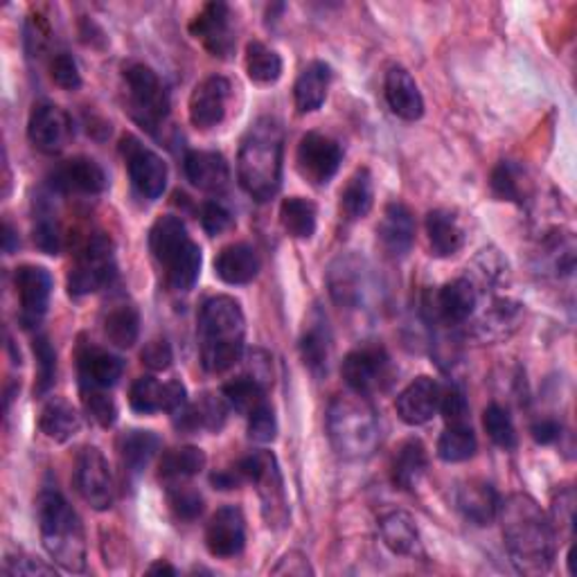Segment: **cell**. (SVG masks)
Returning <instances> with one entry per match:
<instances>
[{
    "instance_id": "7a4b0ae2",
    "label": "cell",
    "mask_w": 577,
    "mask_h": 577,
    "mask_svg": "<svg viewBox=\"0 0 577 577\" xmlns=\"http://www.w3.org/2000/svg\"><path fill=\"white\" fill-rule=\"evenodd\" d=\"M284 129L275 118H258L242 138L237 178L242 190L256 201L273 199L282 186Z\"/></svg>"
},
{
    "instance_id": "ba28073f",
    "label": "cell",
    "mask_w": 577,
    "mask_h": 577,
    "mask_svg": "<svg viewBox=\"0 0 577 577\" xmlns=\"http://www.w3.org/2000/svg\"><path fill=\"white\" fill-rule=\"evenodd\" d=\"M235 467L244 483H252L258 487L264 521L271 528H284L288 521V505L275 456L271 451H256L239 458Z\"/></svg>"
},
{
    "instance_id": "5bb4252c",
    "label": "cell",
    "mask_w": 577,
    "mask_h": 577,
    "mask_svg": "<svg viewBox=\"0 0 577 577\" xmlns=\"http://www.w3.org/2000/svg\"><path fill=\"white\" fill-rule=\"evenodd\" d=\"M14 286L21 307L23 328H36L44 320L52 298V275L48 269L23 264L14 271Z\"/></svg>"
},
{
    "instance_id": "9a60e30c",
    "label": "cell",
    "mask_w": 577,
    "mask_h": 577,
    "mask_svg": "<svg viewBox=\"0 0 577 577\" xmlns=\"http://www.w3.org/2000/svg\"><path fill=\"white\" fill-rule=\"evenodd\" d=\"M27 138L34 150L55 156L66 150L72 138V120L61 106L50 102L34 104L27 120Z\"/></svg>"
},
{
    "instance_id": "e0dca14e",
    "label": "cell",
    "mask_w": 577,
    "mask_h": 577,
    "mask_svg": "<svg viewBox=\"0 0 577 577\" xmlns=\"http://www.w3.org/2000/svg\"><path fill=\"white\" fill-rule=\"evenodd\" d=\"M48 186L57 195L95 197L106 190L108 180H106V172L97 161L89 156H75L55 167V172L48 178Z\"/></svg>"
},
{
    "instance_id": "f1b7e54d",
    "label": "cell",
    "mask_w": 577,
    "mask_h": 577,
    "mask_svg": "<svg viewBox=\"0 0 577 577\" xmlns=\"http://www.w3.org/2000/svg\"><path fill=\"white\" fill-rule=\"evenodd\" d=\"M458 510L467 521H472L476 526H490L498 517V505L501 498L496 490L487 481H467L456 496Z\"/></svg>"
},
{
    "instance_id": "ee69618b",
    "label": "cell",
    "mask_w": 577,
    "mask_h": 577,
    "mask_svg": "<svg viewBox=\"0 0 577 577\" xmlns=\"http://www.w3.org/2000/svg\"><path fill=\"white\" fill-rule=\"evenodd\" d=\"M479 451L476 433L469 424H449L438 440V458L445 462H464Z\"/></svg>"
},
{
    "instance_id": "03108f58",
    "label": "cell",
    "mask_w": 577,
    "mask_h": 577,
    "mask_svg": "<svg viewBox=\"0 0 577 577\" xmlns=\"http://www.w3.org/2000/svg\"><path fill=\"white\" fill-rule=\"evenodd\" d=\"M3 248H5V252H12L14 248H19V237H16V233H14V228H12V224H10V222H5Z\"/></svg>"
},
{
    "instance_id": "4316f807",
    "label": "cell",
    "mask_w": 577,
    "mask_h": 577,
    "mask_svg": "<svg viewBox=\"0 0 577 577\" xmlns=\"http://www.w3.org/2000/svg\"><path fill=\"white\" fill-rule=\"evenodd\" d=\"M184 169L190 184L203 192L220 195L231 186V167L216 152L192 150L184 158Z\"/></svg>"
},
{
    "instance_id": "2e32d148",
    "label": "cell",
    "mask_w": 577,
    "mask_h": 577,
    "mask_svg": "<svg viewBox=\"0 0 577 577\" xmlns=\"http://www.w3.org/2000/svg\"><path fill=\"white\" fill-rule=\"evenodd\" d=\"M190 32L197 42L220 59H228L235 52V32H233V12L226 3H208L190 23Z\"/></svg>"
},
{
    "instance_id": "e575fe53",
    "label": "cell",
    "mask_w": 577,
    "mask_h": 577,
    "mask_svg": "<svg viewBox=\"0 0 577 577\" xmlns=\"http://www.w3.org/2000/svg\"><path fill=\"white\" fill-rule=\"evenodd\" d=\"M426 467H428V454L422 440L411 438L402 443L390 464L395 487L413 490L420 483V479L426 474Z\"/></svg>"
},
{
    "instance_id": "003e7915",
    "label": "cell",
    "mask_w": 577,
    "mask_h": 577,
    "mask_svg": "<svg viewBox=\"0 0 577 577\" xmlns=\"http://www.w3.org/2000/svg\"><path fill=\"white\" fill-rule=\"evenodd\" d=\"M148 573H150V575H176L178 570H176L174 566H169L167 562H156V564H152V566L148 568Z\"/></svg>"
},
{
    "instance_id": "f6af8a7d",
    "label": "cell",
    "mask_w": 577,
    "mask_h": 577,
    "mask_svg": "<svg viewBox=\"0 0 577 577\" xmlns=\"http://www.w3.org/2000/svg\"><path fill=\"white\" fill-rule=\"evenodd\" d=\"M246 72L250 82L269 86L275 84L282 75V59L275 50L267 48L260 42H250L246 46Z\"/></svg>"
},
{
    "instance_id": "8fae6325",
    "label": "cell",
    "mask_w": 577,
    "mask_h": 577,
    "mask_svg": "<svg viewBox=\"0 0 577 577\" xmlns=\"http://www.w3.org/2000/svg\"><path fill=\"white\" fill-rule=\"evenodd\" d=\"M120 152L125 156L131 186L138 192V197H142L144 201L161 199L167 188L165 161L156 152L144 148V144L133 136L122 138Z\"/></svg>"
},
{
    "instance_id": "30bf717a",
    "label": "cell",
    "mask_w": 577,
    "mask_h": 577,
    "mask_svg": "<svg viewBox=\"0 0 577 577\" xmlns=\"http://www.w3.org/2000/svg\"><path fill=\"white\" fill-rule=\"evenodd\" d=\"M341 375L354 395L370 397L388 390L395 379V366L384 345H361L343 358Z\"/></svg>"
},
{
    "instance_id": "1f68e13d",
    "label": "cell",
    "mask_w": 577,
    "mask_h": 577,
    "mask_svg": "<svg viewBox=\"0 0 577 577\" xmlns=\"http://www.w3.org/2000/svg\"><path fill=\"white\" fill-rule=\"evenodd\" d=\"M330 84H332V68L328 63L311 61L309 66H305L294 86L298 114L307 116L318 111V108L325 104V97H328Z\"/></svg>"
},
{
    "instance_id": "8d00e7d4",
    "label": "cell",
    "mask_w": 577,
    "mask_h": 577,
    "mask_svg": "<svg viewBox=\"0 0 577 577\" xmlns=\"http://www.w3.org/2000/svg\"><path fill=\"white\" fill-rule=\"evenodd\" d=\"M205 454L199 447H176L161 456L158 476L167 485H178L195 479L205 469Z\"/></svg>"
},
{
    "instance_id": "ffe728a7",
    "label": "cell",
    "mask_w": 577,
    "mask_h": 577,
    "mask_svg": "<svg viewBox=\"0 0 577 577\" xmlns=\"http://www.w3.org/2000/svg\"><path fill=\"white\" fill-rule=\"evenodd\" d=\"M328 284H330V294H332L334 303L345 307V309H358L368 301V294H370L368 271H366L364 262L352 258V256L339 258L330 267Z\"/></svg>"
},
{
    "instance_id": "9f6ffc18",
    "label": "cell",
    "mask_w": 577,
    "mask_h": 577,
    "mask_svg": "<svg viewBox=\"0 0 577 577\" xmlns=\"http://www.w3.org/2000/svg\"><path fill=\"white\" fill-rule=\"evenodd\" d=\"M201 226L210 237H216L226 233L233 224H235V216L233 212L222 203V201H205L201 205Z\"/></svg>"
},
{
    "instance_id": "484cf974",
    "label": "cell",
    "mask_w": 577,
    "mask_h": 577,
    "mask_svg": "<svg viewBox=\"0 0 577 577\" xmlns=\"http://www.w3.org/2000/svg\"><path fill=\"white\" fill-rule=\"evenodd\" d=\"M228 402L226 397L216 395H201L197 402H188L178 413H174V424L178 431L184 433H197V431H210L220 433L228 420Z\"/></svg>"
},
{
    "instance_id": "681fc988",
    "label": "cell",
    "mask_w": 577,
    "mask_h": 577,
    "mask_svg": "<svg viewBox=\"0 0 577 577\" xmlns=\"http://www.w3.org/2000/svg\"><path fill=\"white\" fill-rule=\"evenodd\" d=\"M167 501L174 517L180 521H197L205 510L203 496L197 490L186 487L184 483L167 485Z\"/></svg>"
},
{
    "instance_id": "6da1fadb",
    "label": "cell",
    "mask_w": 577,
    "mask_h": 577,
    "mask_svg": "<svg viewBox=\"0 0 577 577\" xmlns=\"http://www.w3.org/2000/svg\"><path fill=\"white\" fill-rule=\"evenodd\" d=\"M505 549L521 575H544L551 570L557 534L549 515L528 494H513L498 505Z\"/></svg>"
},
{
    "instance_id": "680465c9",
    "label": "cell",
    "mask_w": 577,
    "mask_h": 577,
    "mask_svg": "<svg viewBox=\"0 0 577 577\" xmlns=\"http://www.w3.org/2000/svg\"><path fill=\"white\" fill-rule=\"evenodd\" d=\"M140 358H142V364L148 366L150 370H154V373L167 370L172 366V358H174L172 345L165 339H154V341H150L148 345H144Z\"/></svg>"
},
{
    "instance_id": "3957f363",
    "label": "cell",
    "mask_w": 577,
    "mask_h": 577,
    "mask_svg": "<svg viewBox=\"0 0 577 577\" xmlns=\"http://www.w3.org/2000/svg\"><path fill=\"white\" fill-rule=\"evenodd\" d=\"M246 318L242 305L231 296H212L199 311L201 364L205 373L222 375L244 356Z\"/></svg>"
},
{
    "instance_id": "6f0895ef",
    "label": "cell",
    "mask_w": 577,
    "mask_h": 577,
    "mask_svg": "<svg viewBox=\"0 0 577 577\" xmlns=\"http://www.w3.org/2000/svg\"><path fill=\"white\" fill-rule=\"evenodd\" d=\"M438 411L443 413V417H445L447 424H469V404H467V397L456 386L443 390L440 409Z\"/></svg>"
},
{
    "instance_id": "91938a15",
    "label": "cell",
    "mask_w": 577,
    "mask_h": 577,
    "mask_svg": "<svg viewBox=\"0 0 577 577\" xmlns=\"http://www.w3.org/2000/svg\"><path fill=\"white\" fill-rule=\"evenodd\" d=\"M5 575H57L55 566L44 564L42 560H34L30 555H8L5 557V566H3Z\"/></svg>"
},
{
    "instance_id": "277c9868",
    "label": "cell",
    "mask_w": 577,
    "mask_h": 577,
    "mask_svg": "<svg viewBox=\"0 0 577 577\" xmlns=\"http://www.w3.org/2000/svg\"><path fill=\"white\" fill-rule=\"evenodd\" d=\"M36 515L44 549L52 562L63 570L82 573L86 568V532L72 505L57 490H44L36 501Z\"/></svg>"
},
{
    "instance_id": "7bdbcfd3",
    "label": "cell",
    "mask_w": 577,
    "mask_h": 577,
    "mask_svg": "<svg viewBox=\"0 0 577 577\" xmlns=\"http://www.w3.org/2000/svg\"><path fill=\"white\" fill-rule=\"evenodd\" d=\"M224 397L231 409H235L242 415H250L258 407H262L267 402V386L258 379H252L250 375H239L235 379H231L224 386Z\"/></svg>"
},
{
    "instance_id": "7402d4cb",
    "label": "cell",
    "mask_w": 577,
    "mask_h": 577,
    "mask_svg": "<svg viewBox=\"0 0 577 577\" xmlns=\"http://www.w3.org/2000/svg\"><path fill=\"white\" fill-rule=\"evenodd\" d=\"M440 397L443 388L436 381L431 377H417L400 392V397H397V415L409 426H422L438 413Z\"/></svg>"
},
{
    "instance_id": "bcb514c9",
    "label": "cell",
    "mask_w": 577,
    "mask_h": 577,
    "mask_svg": "<svg viewBox=\"0 0 577 577\" xmlns=\"http://www.w3.org/2000/svg\"><path fill=\"white\" fill-rule=\"evenodd\" d=\"M32 237H34L36 248L46 252V256H59L63 248V233H61L59 220L44 201L39 205V212H36L34 216Z\"/></svg>"
},
{
    "instance_id": "4dcf8cb0",
    "label": "cell",
    "mask_w": 577,
    "mask_h": 577,
    "mask_svg": "<svg viewBox=\"0 0 577 577\" xmlns=\"http://www.w3.org/2000/svg\"><path fill=\"white\" fill-rule=\"evenodd\" d=\"M214 273L226 284H248L260 273V256L250 244L237 242L220 250L214 258Z\"/></svg>"
},
{
    "instance_id": "6125c7cd",
    "label": "cell",
    "mask_w": 577,
    "mask_h": 577,
    "mask_svg": "<svg viewBox=\"0 0 577 577\" xmlns=\"http://www.w3.org/2000/svg\"><path fill=\"white\" fill-rule=\"evenodd\" d=\"M311 566L307 562V557L303 553H286L280 564L273 568V575H298V577H305V575H311Z\"/></svg>"
},
{
    "instance_id": "44dd1931",
    "label": "cell",
    "mask_w": 577,
    "mask_h": 577,
    "mask_svg": "<svg viewBox=\"0 0 577 577\" xmlns=\"http://www.w3.org/2000/svg\"><path fill=\"white\" fill-rule=\"evenodd\" d=\"M479 307V288L469 278H458L447 282L433 298V314L436 320L445 322L447 328L467 322Z\"/></svg>"
},
{
    "instance_id": "7dc6e473",
    "label": "cell",
    "mask_w": 577,
    "mask_h": 577,
    "mask_svg": "<svg viewBox=\"0 0 577 577\" xmlns=\"http://www.w3.org/2000/svg\"><path fill=\"white\" fill-rule=\"evenodd\" d=\"M129 404L140 415H154L165 409V384L156 377H140L129 390Z\"/></svg>"
},
{
    "instance_id": "52a82bcc",
    "label": "cell",
    "mask_w": 577,
    "mask_h": 577,
    "mask_svg": "<svg viewBox=\"0 0 577 577\" xmlns=\"http://www.w3.org/2000/svg\"><path fill=\"white\" fill-rule=\"evenodd\" d=\"M116 273L118 267L114 239L106 233H95L89 237L68 271V294L72 298L91 296L106 284H111Z\"/></svg>"
},
{
    "instance_id": "c3c4849f",
    "label": "cell",
    "mask_w": 577,
    "mask_h": 577,
    "mask_svg": "<svg viewBox=\"0 0 577 577\" xmlns=\"http://www.w3.org/2000/svg\"><path fill=\"white\" fill-rule=\"evenodd\" d=\"M483 426L487 431V436L490 440L505 449V451H510L517 447V428H515V422L510 417V413L505 411L503 407L498 404H490L483 413Z\"/></svg>"
},
{
    "instance_id": "816d5d0a",
    "label": "cell",
    "mask_w": 577,
    "mask_h": 577,
    "mask_svg": "<svg viewBox=\"0 0 577 577\" xmlns=\"http://www.w3.org/2000/svg\"><path fill=\"white\" fill-rule=\"evenodd\" d=\"M82 402H84V411L89 413V417L108 428L114 426L118 420V407L114 402V397H108L104 390L99 388H82Z\"/></svg>"
},
{
    "instance_id": "cb8c5ba5",
    "label": "cell",
    "mask_w": 577,
    "mask_h": 577,
    "mask_svg": "<svg viewBox=\"0 0 577 577\" xmlns=\"http://www.w3.org/2000/svg\"><path fill=\"white\" fill-rule=\"evenodd\" d=\"M78 368H80L82 388H99V390L114 388L125 373V364L120 356L91 343L80 345Z\"/></svg>"
},
{
    "instance_id": "d4e9b609",
    "label": "cell",
    "mask_w": 577,
    "mask_h": 577,
    "mask_svg": "<svg viewBox=\"0 0 577 577\" xmlns=\"http://www.w3.org/2000/svg\"><path fill=\"white\" fill-rule=\"evenodd\" d=\"M384 95L390 106V111L407 122H415L424 116V97L420 93L417 82L411 78L407 68L395 66L386 72Z\"/></svg>"
},
{
    "instance_id": "ab89813d",
    "label": "cell",
    "mask_w": 577,
    "mask_h": 577,
    "mask_svg": "<svg viewBox=\"0 0 577 577\" xmlns=\"http://www.w3.org/2000/svg\"><path fill=\"white\" fill-rule=\"evenodd\" d=\"M492 195L501 201H510L523 205L532 192L526 169L515 161H501L490 176Z\"/></svg>"
},
{
    "instance_id": "db71d44e",
    "label": "cell",
    "mask_w": 577,
    "mask_h": 577,
    "mask_svg": "<svg viewBox=\"0 0 577 577\" xmlns=\"http://www.w3.org/2000/svg\"><path fill=\"white\" fill-rule=\"evenodd\" d=\"M278 436V420L273 409L264 402L248 415V438L258 445H269Z\"/></svg>"
},
{
    "instance_id": "f907efd6",
    "label": "cell",
    "mask_w": 577,
    "mask_h": 577,
    "mask_svg": "<svg viewBox=\"0 0 577 577\" xmlns=\"http://www.w3.org/2000/svg\"><path fill=\"white\" fill-rule=\"evenodd\" d=\"M34 356H36L34 395L42 397L52 388V384L57 379V352L52 350V345L46 337H39L34 341Z\"/></svg>"
},
{
    "instance_id": "d590c367",
    "label": "cell",
    "mask_w": 577,
    "mask_h": 577,
    "mask_svg": "<svg viewBox=\"0 0 577 577\" xmlns=\"http://www.w3.org/2000/svg\"><path fill=\"white\" fill-rule=\"evenodd\" d=\"M39 428L46 438L55 443H68L80 433L82 417L75 411V407L63 400V397H52L42 411Z\"/></svg>"
},
{
    "instance_id": "603a6c76",
    "label": "cell",
    "mask_w": 577,
    "mask_h": 577,
    "mask_svg": "<svg viewBox=\"0 0 577 577\" xmlns=\"http://www.w3.org/2000/svg\"><path fill=\"white\" fill-rule=\"evenodd\" d=\"M377 235H379L381 248L386 250V256L395 260L404 258L415 242L413 212L400 201L388 203L384 208L381 222L377 226Z\"/></svg>"
},
{
    "instance_id": "f5cc1de1",
    "label": "cell",
    "mask_w": 577,
    "mask_h": 577,
    "mask_svg": "<svg viewBox=\"0 0 577 577\" xmlns=\"http://www.w3.org/2000/svg\"><path fill=\"white\" fill-rule=\"evenodd\" d=\"M551 523L555 534H573V523H575V492L573 487L564 485L557 487L553 503H551Z\"/></svg>"
},
{
    "instance_id": "83f0119b",
    "label": "cell",
    "mask_w": 577,
    "mask_h": 577,
    "mask_svg": "<svg viewBox=\"0 0 577 577\" xmlns=\"http://www.w3.org/2000/svg\"><path fill=\"white\" fill-rule=\"evenodd\" d=\"M301 356L303 364L316 375H328V366L332 358V332L328 328V318L318 309L309 316L307 328L301 337Z\"/></svg>"
},
{
    "instance_id": "be15d7a7",
    "label": "cell",
    "mask_w": 577,
    "mask_h": 577,
    "mask_svg": "<svg viewBox=\"0 0 577 577\" xmlns=\"http://www.w3.org/2000/svg\"><path fill=\"white\" fill-rule=\"evenodd\" d=\"M530 433H532V440L537 445H553L555 440L562 438V426L557 420L544 417V420H539L530 426Z\"/></svg>"
},
{
    "instance_id": "8992f818",
    "label": "cell",
    "mask_w": 577,
    "mask_h": 577,
    "mask_svg": "<svg viewBox=\"0 0 577 577\" xmlns=\"http://www.w3.org/2000/svg\"><path fill=\"white\" fill-rule=\"evenodd\" d=\"M328 436L345 460H366L381 443L375 409L361 395H339L328 409Z\"/></svg>"
},
{
    "instance_id": "9c48e42d",
    "label": "cell",
    "mask_w": 577,
    "mask_h": 577,
    "mask_svg": "<svg viewBox=\"0 0 577 577\" xmlns=\"http://www.w3.org/2000/svg\"><path fill=\"white\" fill-rule=\"evenodd\" d=\"M125 84L131 118L150 133L169 116V95L156 72L144 63H129L125 68Z\"/></svg>"
},
{
    "instance_id": "94428289",
    "label": "cell",
    "mask_w": 577,
    "mask_h": 577,
    "mask_svg": "<svg viewBox=\"0 0 577 577\" xmlns=\"http://www.w3.org/2000/svg\"><path fill=\"white\" fill-rule=\"evenodd\" d=\"M248 364H246V375H250L252 379L262 381L264 386L271 384V356L264 352V350H252L248 352Z\"/></svg>"
},
{
    "instance_id": "4fadbf2b",
    "label": "cell",
    "mask_w": 577,
    "mask_h": 577,
    "mask_svg": "<svg viewBox=\"0 0 577 577\" xmlns=\"http://www.w3.org/2000/svg\"><path fill=\"white\" fill-rule=\"evenodd\" d=\"M75 485L93 510L104 513L114 505V476L104 454L97 447H84L75 464Z\"/></svg>"
},
{
    "instance_id": "f35d334b",
    "label": "cell",
    "mask_w": 577,
    "mask_h": 577,
    "mask_svg": "<svg viewBox=\"0 0 577 577\" xmlns=\"http://www.w3.org/2000/svg\"><path fill=\"white\" fill-rule=\"evenodd\" d=\"M379 532L384 544L395 555H415L420 546V532L409 513L392 510L379 519Z\"/></svg>"
},
{
    "instance_id": "d6a6232c",
    "label": "cell",
    "mask_w": 577,
    "mask_h": 577,
    "mask_svg": "<svg viewBox=\"0 0 577 577\" xmlns=\"http://www.w3.org/2000/svg\"><path fill=\"white\" fill-rule=\"evenodd\" d=\"M426 235L431 256L436 258H451L464 244V231L449 210H431L426 214Z\"/></svg>"
},
{
    "instance_id": "5b68a950",
    "label": "cell",
    "mask_w": 577,
    "mask_h": 577,
    "mask_svg": "<svg viewBox=\"0 0 577 577\" xmlns=\"http://www.w3.org/2000/svg\"><path fill=\"white\" fill-rule=\"evenodd\" d=\"M150 250L165 271L167 286L176 294H188L201 275V248L190 237L184 220L165 214L150 231Z\"/></svg>"
},
{
    "instance_id": "60d3db41",
    "label": "cell",
    "mask_w": 577,
    "mask_h": 577,
    "mask_svg": "<svg viewBox=\"0 0 577 577\" xmlns=\"http://www.w3.org/2000/svg\"><path fill=\"white\" fill-rule=\"evenodd\" d=\"M280 224L294 239H311L318 224L316 203L303 197H288L280 205Z\"/></svg>"
},
{
    "instance_id": "f546056e",
    "label": "cell",
    "mask_w": 577,
    "mask_h": 577,
    "mask_svg": "<svg viewBox=\"0 0 577 577\" xmlns=\"http://www.w3.org/2000/svg\"><path fill=\"white\" fill-rule=\"evenodd\" d=\"M161 447L163 443L154 431H144V428L125 431L118 438V454L125 467V474L131 479L140 476L144 469L150 467V462L156 458Z\"/></svg>"
},
{
    "instance_id": "e7e4bbea",
    "label": "cell",
    "mask_w": 577,
    "mask_h": 577,
    "mask_svg": "<svg viewBox=\"0 0 577 577\" xmlns=\"http://www.w3.org/2000/svg\"><path fill=\"white\" fill-rule=\"evenodd\" d=\"M188 404V390H186V386L184 384H180V381H169V384H165V413H169V415H174V413H178L180 409H184Z\"/></svg>"
},
{
    "instance_id": "74e56055",
    "label": "cell",
    "mask_w": 577,
    "mask_h": 577,
    "mask_svg": "<svg viewBox=\"0 0 577 577\" xmlns=\"http://www.w3.org/2000/svg\"><path fill=\"white\" fill-rule=\"evenodd\" d=\"M375 203V186L370 169H356L341 192V214L345 222H358L370 214Z\"/></svg>"
},
{
    "instance_id": "b9f144b4",
    "label": "cell",
    "mask_w": 577,
    "mask_h": 577,
    "mask_svg": "<svg viewBox=\"0 0 577 577\" xmlns=\"http://www.w3.org/2000/svg\"><path fill=\"white\" fill-rule=\"evenodd\" d=\"M104 337L108 343L127 350L133 348L140 337V314L133 305L120 303L104 316Z\"/></svg>"
},
{
    "instance_id": "836d02e7",
    "label": "cell",
    "mask_w": 577,
    "mask_h": 577,
    "mask_svg": "<svg viewBox=\"0 0 577 577\" xmlns=\"http://www.w3.org/2000/svg\"><path fill=\"white\" fill-rule=\"evenodd\" d=\"M521 320V305L510 298H496L490 303L483 318L476 322V337L481 341H503L508 339Z\"/></svg>"
},
{
    "instance_id": "11a10c76",
    "label": "cell",
    "mask_w": 577,
    "mask_h": 577,
    "mask_svg": "<svg viewBox=\"0 0 577 577\" xmlns=\"http://www.w3.org/2000/svg\"><path fill=\"white\" fill-rule=\"evenodd\" d=\"M50 78L61 91H78L82 86L80 66L68 52H59L50 61Z\"/></svg>"
},
{
    "instance_id": "ac0fdd59",
    "label": "cell",
    "mask_w": 577,
    "mask_h": 577,
    "mask_svg": "<svg viewBox=\"0 0 577 577\" xmlns=\"http://www.w3.org/2000/svg\"><path fill=\"white\" fill-rule=\"evenodd\" d=\"M233 95V86L222 75H210L203 82H199L190 95V122L208 131L216 125H222L228 111V102Z\"/></svg>"
},
{
    "instance_id": "7c38bea8",
    "label": "cell",
    "mask_w": 577,
    "mask_h": 577,
    "mask_svg": "<svg viewBox=\"0 0 577 577\" xmlns=\"http://www.w3.org/2000/svg\"><path fill=\"white\" fill-rule=\"evenodd\" d=\"M341 163L343 148L334 138L318 131H309L303 136L296 152V165L307 184L325 188L337 176Z\"/></svg>"
},
{
    "instance_id": "d6986e66",
    "label": "cell",
    "mask_w": 577,
    "mask_h": 577,
    "mask_svg": "<svg viewBox=\"0 0 577 577\" xmlns=\"http://www.w3.org/2000/svg\"><path fill=\"white\" fill-rule=\"evenodd\" d=\"M205 546L212 557L231 560L242 555L246 546V521L235 505L216 510L205 528Z\"/></svg>"
}]
</instances>
